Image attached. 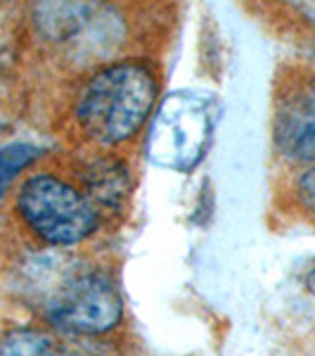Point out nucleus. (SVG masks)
<instances>
[{
    "label": "nucleus",
    "instance_id": "obj_1",
    "mask_svg": "<svg viewBox=\"0 0 315 356\" xmlns=\"http://www.w3.org/2000/svg\"><path fill=\"white\" fill-rule=\"evenodd\" d=\"M157 81L140 62H119L97 72L83 88L76 117L83 134L100 145H119L133 138L145 124Z\"/></svg>",
    "mask_w": 315,
    "mask_h": 356
},
{
    "label": "nucleus",
    "instance_id": "obj_2",
    "mask_svg": "<svg viewBox=\"0 0 315 356\" xmlns=\"http://www.w3.org/2000/svg\"><path fill=\"white\" fill-rule=\"evenodd\" d=\"M17 211L48 245H76L95 233L100 216L88 195L53 174L31 176L17 195Z\"/></svg>",
    "mask_w": 315,
    "mask_h": 356
},
{
    "label": "nucleus",
    "instance_id": "obj_3",
    "mask_svg": "<svg viewBox=\"0 0 315 356\" xmlns=\"http://www.w3.org/2000/svg\"><path fill=\"white\" fill-rule=\"evenodd\" d=\"M45 314L55 328L71 335H102L119 325L124 302L105 273H74L50 292Z\"/></svg>",
    "mask_w": 315,
    "mask_h": 356
},
{
    "label": "nucleus",
    "instance_id": "obj_4",
    "mask_svg": "<svg viewBox=\"0 0 315 356\" xmlns=\"http://www.w3.org/2000/svg\"><path fill=\"white\" fill-rule=\"evenodd\" d=\"M278 143L289 157L315 162V90L289 97L278 114Z\"/></svg>",
    "mask_w": 315,
    "mask_h": 356
},
{
    "label": "nucleus",
    "instance_id": "obj_5",
    "mask_svg": "<svg viewBox=\"0 0 315 356\" xmlns=\"http://www.w3.org/2000/svg\"><path fill=\"white\" fill-rule=\"evenodd\" d=\"M93 10V5L85 3H43L33 8V19L45 38L67 41L85 26Z\"/></svg>",
    "mask_w": 315,
    "mask_h": 356
},
{
    "label": "nucleus",
    "instance_id": "obj_6",
    "mask_svg": "<svg viewBox=\"0 0 315 356\" xmlns=\"http://www.w3.org/2000/svg\"><path fill=\"white\" fill-rule=\"evenodd\" d=\"M126 171L124 164L114 159H100L85 171V188L90 191V202H100L107 207H117L126 197Z\"/></svg>",
    "mask_w": 315,
    "mask_h": 356
},
{
    "label": "nucleus",
    "instance_id": "obj_7",
    "mask_svg": "<svg viewBox=\"0 0 315 356\" xmlns=\"http://www.w3.org/2000/svg\"><path fill=\"white\" fill-rule=\"evenodd\" d=\"M0 356H60L48 332L38 328H15L0 340Z\"/></svg>",
    "mask_w": 315,
    "mask_h": 356
},
{
    "label": "nucleus",
    "instance_id": "obj_8",
    "mask_svg": "<svg viewBox=\"0 0 315 356\" xmlns=\"http://www.w3.org/2000/svg\"><path fill=\"white\" fill-rule=\"evenodd\" d=\"M38 154H41V150L28 145V143H12V145H5L0 150V197L17 178V174L26 169Z\"/></svg>",
    "mask_w": 315,
    "mask_h": 356
},
{
    "label": "nucleus",
    "instance_id": "obj_9",
    "mask_svg": "<svg viewBox=\"0 0 315 356\" xmlns=\"http://www.w3.org/2000/svg\"><path fill=\"white\" fill-rule=\"evenodd\" d=\"M17 50V17L15 10L0 5V74L8 69Z\"/></svg>",
    "mask_w": 315,
    "mask_h": 356
},
{
    "label": "nucleus",
    "instance_id": "obj_10",
    "mask_svg": "<svg viewBox=\"0 0 315 356\" xmlns=\"http://www.w3.org/2000/svg\"><path fill=\"white\" fill-rule=\"evenodd\" d=\"M299 197L306 209L315 214V166L299 178Z\"/></svg>",
    "mask_w": 315,
    "mask_h": 356
},
{
    "label": "nucleus",
    "instance_id": "obj_11",
    "mask_svg": "<svg viewBox=\"0 0 315 356\" xmlns=\"http://www.w3.org/2000/svg\"><path fill=\"white\" fill-rule=\"evenodd\" d=\"M296 13L306 17L311 24H315V3H301V5H296Z\"/></svg>",
    "mask_w": 315,
    "mask_h": 356
},
{
    "label": "nucleus",
    "instance_id": "obj_12",
    "mask_svg": "<svg viewBox=\"0 0 315 356\" xmlns=\"http://www.w3.org/2000/svg\"><path fill=\"white\" fill-rule=\"evenodd\" d=\"M308 288H311L313 292H315V271L308 275Z\"/></svg>",
    "mask_w": 315,
    "mask_h": 356
}]
</instances>
